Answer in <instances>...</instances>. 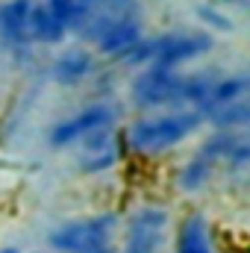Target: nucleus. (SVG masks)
Wrapping results in <instances>:
<instances>
[{
  "mask_svg": "<svg viewBox=\"0 0 250 253\" xmlns=\"http://www.w3.org/2000/svg\"><path fill=\"white\" fill-rule=\"evenodd\" d=\"M212 47V36L203 30V33H168V36H159V39H150V42H138L126 59L129 62H144L150 59V68H159V71H174L177 65L188 62L200 53H206Z\"/></svg>",
  "mask_w": 250,
  "mask_h": 253,
  "instance_id": "obj_1",
  "label": "nucleus"
},
{
  "mask_svg": "<svg viewBox=\"0 0 250 253\" xmlns=\"http://www.w3.org/2000/svg\"><path fill=\"white\" fill-rule=\"evenodd\" d=\"M197 124H200L197 112H171V115H156V118H144V121L132 124L126 135L135 150L162 153V150L180 144L186 135H191Z\"/></svg>",
  "mask_w": 250,
  "mask_h": 253,
  "instance_id": "obj_2",
  "label": "nucleus"
},
{
  "mask_svg": "<svg viewBox=\"0 0 250 253\" xmlns=\"http://www.w3.org/2000/svg\"><path fill=\"white\" fill-rule=\"evenodd\" d=\"M112 230H115L112 215L77 218L50 233V245L62 253H103L112 239Z\"/></svg>",
  "mask_w": 250,
  "mask_h": 253,
  "instance_id": "obj_3",
  "label": "nucleus"
},
{
  "mask_svg": "<svg viewBox=\"0 0 250 253\" xmlns=\"http://www.w3.org/2000/svg\"><path fill=\"white\" fill-rule=\"evenodd\" d=\"M236 147H239V138H236L233 132H218V135H212V138L186 162V168L180 171V186L188 189V191L200 189V186L212 177L215 165H218L221 159H230Z\"/></svg>",
  "mask_w": 250,
  "mask_h": 253,
  "instance_id": "obj_4",
  "label": "nucleus"
},
{
  "mask_svg": "<svg viewBox=\"0 0 250 253\" xmlns=\"http://www.w3.org/2000/svg\"><path fill=\"white\" fill-rule=\"evenodd\" d=\"M132 97L138 100V106H162L174 100L186 103V77H177L174 71L147 68L132 83Z\"/></svg>",
  "mask_w": 250,
  "mask_h": 253,
  "instance_id": "obj_5",
  "label": "nucleus"
},
{
  "mask_svg": "<svg viewBox=\"0 0 250 253\" xmlns=\"http://www.w3.org/2000/svg\"><path fill=\"white\" fill-rule=\"evenodd\" d=\"M165 224H168V212L162 206H141L138 212H132L124 253H159Z\"/></svg>",
  "mask_w": 250,
  "mask_h": 253,
  "instance_id": "obj_6",
  "label": "nucleus"
},
{
  "mask_svg": "<svg viewBox=\"0 0 250 253\" xmlns=\"http://www.w3.org/2000/svg\"><path fill=\"white\" fill-rule=\"evenodd\" d=\"M112 118H115V112H112L109 103H91V106H85L83 112H77L74 118H68V121L53 126L50 141H53L56 147H59V144H71V141H77V138L91 135V132L100 129V126H109Z\"/></svg>",
  "mask_w": 250,
  "mask_h": 253,
  "instance_id": "obj_7",
  "label": "nucleus"
},
{
  "mask_svg": "<svg viewBox=\"0 0 250 253\" xmlns=\"http://www.w3.org/2000/svg\"><path fill=\"white\" fill-rule=\"evenodd\" d=\"M115 159H118V141L109 126H100L91 135H85V150L80 156V165L85 174H100V171L112 168Z\"/></svg>",
  "mask_w": 250,
  "mask_h": 253,
  "instance_id": "obj_8",
  "label": "nucleus"
},
{
  "mask_svg": "<svg viewBox=\"0 0 250 253\" xmlns=\"http://www.w3.org/2000/svg\"><path fill=\"white\" fill-rule=\"evenodd\" d=\"M97 39V47L109 56H126L138 42H141V33H138V21L124 18V21H115L109 27H103L100 33H94Z\"/></svg>",
  "mask_w": 250,
  "mask_h": 253,
  "instance_id": "obj_9",
  "label": "nucleus"
},
{
  "mask_svg": "<svg viewBox=\"0 0 250 253\" xmlns=\"http://www.w3.org/2000/svg\"><path fill=\"white\" fill-rule=\"evenodd\" d=\"M177 253H212L209 227L200 215H188L177 233Z\"/></svg>",
  "mask_w": 250,
  "mask_h": 253,
  "instance_id": "obj_10",
  "label": "nucleus"
},
{
  "mask_svg": "<svg viewBox=\"0 0 250 253\" xmlns=\"http://www.w3.org/2000/svg\"><path fill=\"white\" fill-rule=\"evenodd\" d=\"M27 36H33V39H39V42L53 44V42H62L65 27L53 18V15H50V9H47V6H30Z\"/></svg>",
  "mask_w": 250,
  "mask_h": 253,
  "instance_id": "obj_11",
  "label": "nucleus"
},
{
  "mask_svg": "<svg viewBox=\"0 0 250 253\" xmlns=\"http://www.w3.org/2000/svg\"><path fill=\"white\" fill-rule=\"evenodd\" d=\"M27 18H30V0H9L0 9V30L9 39L24 42L27 39Z\"/></svg>",
  "mask_w": 250,
  "mask_h": 253,
  "instance_id": "obj_12",
  "label": "nucleus"
},
{
  "mask_svg": "<svg viewBox=\"0 0 250 253\" xmlns=\"http://www.w3.org/2000/svg\"><path fill=\"white\" fill-rule=\"evenodd\" d=\"M94 3H97V0H50L47 9H50V15L68 30V27L83 24V21L88 18V12L94 9Z\"/></svg>",
  "mask_w": 250,
  "mask_h": 253,
  "instance_id": "obj_13",
  "label": "nucleus"
},
{
  "mask_svg": "<svg viewBox=\"0 0 250 253\" xmlns=\"http://www.w3.org/2000/svg\"><path fill=\"white\" fill-rule=\"evenodd\" d=\"M91 68H94V62H91V56H88L85 50H71V53H65V56L56 59L53 74H56L59 83H77V80H83Z\"/></svg>",
  "mask_w": 250,
  "mask_h": 253,
  "instance_id": "obj_14",
  "label": "nucleus"
},
{
  "mask_svg": "<svg viewBox=\"0 0 250 253\" xmlns=\"http://www.w3.org/2000/svg\"><path fill=\"white\" fill-rule=\"evenodd\" d=\"M206 118H209L215 126H221V129H236V126H245V124H248V103H245V97L230 100V103L215 106L212 112H206Z\"/></svg>",
  "mask_w": 250,
  "mask_h": 253,
  "instance_id": "obj_15",
  "label": "nucleus"
},
{
  "mask_svg": "<svg viewBox=\"0 0 250 253\" xmlns=\"http://www.w3.org/2000/svg\"><path fill=\"white\" fill-rule=\"evenodd\" d=\"M197 15H200V21H206L209 27H218V30H230V27H233V21H230L227 15H221L218 6H200Z\"/></svg>",
  "mask_w": 250,
  "mask_h": 253,
  "instance_id": "obj_16",
  "label": "nucleus"
},
{
  "mask_svg": "<svg viewBox=\"0 0 250 253\" xmlns=\"http://www.w3.org/2000/svg\"><path fill=\"white\" fill-rule=\"evenodd\" d=\"M0 253H18V251H15V248H3Z\"/></svg>",
  "mask_w": 250,
  "mask_h": 253,
  "instance_id": "obj_17",
  "label": "nucleus"
},
{
  "mask_svg": "<svg viewBox=\"0 0 250 253\" xmlns=\"http://www.w3.org/2000/svg\"><path fill=\"white\" fill-rule=\"evenodd\" d=\"M103 253H109V251H103Z\"/></svg>",
  "mask_w": 250,
  "mask_h": 253,
  "instance_id": "obj_18",
  "label": "nucleus"
}]
</instances>
